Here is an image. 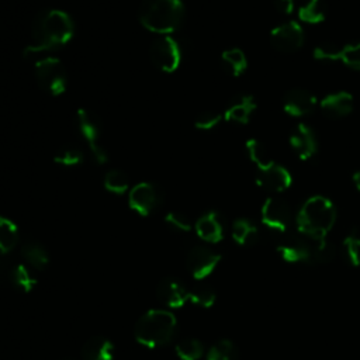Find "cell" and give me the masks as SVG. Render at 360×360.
I'll use <instances>...</instances> for the list:
<instances>
[{
  "instance_id": "obj_1",
  "label": "cell",
  "mask_w": 360,
  "mask_h": 360,
  "mask_svg": "<svg viewBox=\"0 0 360 360\" xmlns=\"http://www.w3.org/2000/svg\"><path fill=\"white\" fill-rule=\"evenodd\" d=\"M73 34L75 24L66 11L58 8L44 10L32 22L31 38L25 45L22 55L30 58L37 53L55 51L66 45Z\"/></svg>"
},
{
  "instance_id": "obj_2",
  "label": "cell",
  "mask_w": 360,
  "mask_h": 360,
  "mask_svg": "<svg viewBox=\"0 0 360 360\" xmlns=\"http://www.w3.org/2000/svg\"><path fill=\"white\" fill-rule=\"evenodd\" d=\"M336 221V208L323 195L309 197L297 215V226L301 235L312 240H323Z\"/></svg>"
},
{
  "instance_id": "obj_3",
  "label": "cell",
  "mask_w": 360,
  "mask_h": 360,
  "mask_svg": "<svg viewBox=\"0 0 360 360\" xmlns=\"http://www.w3.org/2000/svg\"><path fill=\"white\" fill-rule=\"evenodd\" d=\"M139 22L155 34L177 31L184 20L181 0H143L138 10Z\"/></svg>"
},
{
  "instance_id": "obj_4",
  "label": "cell",
  "mask_w": 360,
  "mask_h": 360,
  "mask_svg": "<svg viewBox=\"0 0 360 360\" xmlns=\"http://www.w3.org/2000/svg\"><path fill=\"white\" fill-rule=\"evenodd\" d=\"M177 319L167 309H149L135 323V340L149 349L167 345L176 333Z\"/></svg>"
},
{
  "instance_id": "obj_5",
  "label": "cell",
  "mask_w": 360,
  "mask_h": 360,
  "mask_svg": "<svg viewBox=\"0 0 360 360\" xmlns=\"http://www.w3.org/2000/svg\"><path fill=\"white\" fill-rule=\"evenodd\" d=\"M34 73L39 87L52 94L60 96L68 86V75L63 63L55 56H46L35 62Z\"/></svg>"
},
{
  "instance_id": "obj_6",
  "label": "cell",
  "mask_w": 360,
  "mask_h": 360,
  "mask_svg": "<svg viewBox=\"0 0 360 360\" xmlns=\"http://www.w3.org/2000/svg\"><path fill=\"white\" fill-rule=\"evenodd\" d=\"M152 63L165 73H172L177 70L183 59V46L180 41L163 35L156 38L149 49Z\"/></svg>"
},
{
  "instance_id": "obj_7",
  "label": "cell",
  "mask_w": 360,
  "mask_h": 360,
  "mask_svg": "<svg viewBox=\"0 0 360 360\" xmlns=\"http://www.w3.org/2000/svg\"><path fill=\"white\" fill-rule=\"evenodd\" d=\"M77 125L80 135L87 142L93 159L98 165L105 163L108 160V155L101 142V122L98 117L89 110L80 108L77 110Z\"/></svg>"
},
{
  "instance_id": "obj_8",
  "label": "cell",
  "mask_w": 360,
  "mask_h": 360,
  "mask_svg": "<svg viewBox=\"0 0 360 360\" xmlns=\"http://www.w3.org/2000/svg\"><path fill=\"white\" fill-rule=\"evenodd\" d=\"M163 201V193L155 183L142 181L135 184L128 194V205L142 217L150 215Z\"/></svg>"
},
{
  "instance_id": "obj_9",
  "label": "cell",
  "mask_w": 360,
  "mask_h": 360,
  "mask_svg": "<svg viewBox=\"0 0 360 360\" xmlns=\"http://www.w3.org/2000/svg\"><path fill=\"white\" fill-rule=\"evenodd\" d=\"M219 262L221 255L202 245L191 248L186 260L187 269L191 277L195 280H204L205 277H208L215 270Z\"/></svg>"
},
{
  "instance_id": "obj_10",
  "label": "cell",
  "mask_w": 360,
  "mask_h": 360,
  "mask_svg": "<svg viewBox=\"0 0 360 360\" xmlns=\"http://www.w3.org/2000/svg\"><path fill=\"white\" fill-rule=\"evenodd\" d=\"M262 221L271 231L284 233L291 222V208L284 200L270 197L262 207Z\"/></svg>"
},
{
  "instance_id": "obj_11",
  "label": "cell",
  "mask_w": 360,
  "mask_h": 360,
  "mask_svg": "<svg viewBox=\"0 0 360 360\" xmlns=\"http://www.w3.org/2000/svg\"><path fill=\"white\" fill-rule=\"evenodd\" d=\"M270 42L280 52H295L304 44V30L295 21L284 22L270 32Z\"/></svg>"
},
{
  "instance_id": "obj_12",
  "label": "cell",
  "mask_w": 360,
  "mask_h": 360,
  "mask_svg": "<svg viewBox=\"0 0 360 360\" xmlns=\"http://www.w3.org/2000/svg\"><path fill=\"white\" fill-rule=\"evenodd\" d=\"M312 239L288 236L277 243V252L285 262L309 263L312 259Z\"/></svg>"
},
{
  "instance_id": "obj_13",
  "label": "cell",
  "mask_w": 360,
  "mask_h": 360,
  "mask_svg": "<svg viewBox=\"0 0 360 360\" xmlns=\"http://www.w3.org/2000/svg\"><path fill=\"white\" fill-rule=\"evenodd\" d=\"M291 181L292 179L290 172L277 163H271L264 169H259L256 174V184L273 193H281L287 190L291 186Z\"/></svg>"
},
{
  "instance_id": "obj_14",
  "label": "cell",
  "mask_w": 360,
  "mask_h": 360,
  "mask_svg": "<svg viewBox=\"0 0 360 360\" xmlns=\"http://www.w3.org/2000/svg\"><path fill=\"white\" fill-rule=\"evenodd\" d=\"M283 105L287 114L292 117H304L314 111L316 105V98L307 89L295 87L285 93Z\"/></svg>"
},
{
  "instance_id": "obj_15",
  "label": "cell",
  "mask_w": 360,
  "mask_h": 360,
  "mask_svg": "<svg viewBox=\"0 0 360 360\" xmlns=\"http://www.w3.org/2000/svg\"><path fill=\"white\" fill-rule=\"evenodd\" d=\"M290 145L301 160L311 159L318 152L316 135L307 124H298L290 136Z\"/></svg>"
},
{
  "instance_id": "obj_16",
  "label": "cell",
  "mask_w": 360,
  "mask_h": 360,
  "mask_svg": "<svg viewBox=\"0 0 360 360\" xmlns=\"http://www.w3.org/2000/svg\"><path fill=\"white\" fill-rule=\"evenodd\" d=\"M156 295L158 300L169 308H181L188 300V291L173 277H166L158 284Z\"/></svg>"
},
{
  "instance_id": "obj_17",
  "label": "cell",
  "mask_w": 360,
  "mask_h": 360,
  "mask_svg": "<svg viewBox=\"0 0 360 360\" xmlns=\"http://www.w3.org/2000/svg\"><path fill=\"white\" fill-rule=\"evenodd\" d=\"M194 228L198 238L208 243H217L224 238V221L221 215L215 211H208L202 214L197 219Z\"/></svg>"
},
{
  "instance_id": "obj_18",
  "label": "cell",
  "mask_w": 360,
  "mask_h": 360,
  "mask_svg": "<svg viewBox=\"0 0 360 360\" xmlns=\"http://www.w3.org/2000/svg\"><path fill=\"white\" fill-rule=\"evenodd\" d=\"M354 100L347 91H336L325 96L321 101V110L330 118H342L353 111Z\"/></svg>"
},
{
  "instance_id": "obj_19",
  "label": "cell",
  "mask_w": 360,
  "mask_h": 360,
  "mask_svg": "<svg viewBox=\"0 0 360 360\" xmlns=\"http://www.w3.org/2000/svg\"><path fill=\"white\" fill-rule=\"evenodd\" d=\"M255 108H256V101L253 96H246V94L238 96L229 103L224 117L226 121H231V122L246 124L249 122Z\"/></svg>"
},
{
  "instance_id": "obj_20",
  "label": "cell",
  "mask_w": 360,
  "mask_h": 360,
  "mask_svg": "<svg viewBox=\"0 0 360 360\" xmlns=\"http://www.w3.org/2000/svg\"><path fill=\"white\" fill-rule=\"evenodd\" d=\"M83 360H112L114 345L104 336L89 338L82 347Z\"/></svg>"
},
{
  "instance_id": "obj_21",
  "label": "cell",
  "mask_w": 360,
  "mask_h": 360,
  "mask_svg": "<svg viewBox=\"0 0 360 360\" xmlns=\"http://www.w3.org/2000/svg\"><path fill=\"white\" fill-rule=\"evenodd\" d=\"M21 256L34 270H44L49 263V255L46 249L35 240H30L22 245Z\"/></svg>"
},
{
  "instance_id": "obj_22",
  "label": "cell",
  "mask_w": 360,
  "mask_h": 360,
  "mask_svg": "<svg viewBox=\"0 0 360 360\" xmlns=\"http://www.w3.org/2000/svg\"><path fill=\"white\" fill-rule=\"evenodd\" d=\"M232 238L240 246H252L257 243L260 233L253 222L245 218H239L232 225Z\"/></svg>"
},
{
  "instance_id": "obj_23",
  "label": "cell",
  "mask_w": 360,
  "mask_h": 360,
  "mask_svg": "<svg viewBox=\"0 0 360 360\" xmlns=\"http://www.w3.org/2000/svg\"><path fill=\"white\" fill-rule=\"evenodd\" d=\"M221 63L226 72L232 76H240L248 68V59L242 49L231 48L222 52Z\"/></svg>"
},
{
  "instance_id": "obj_24",
  "label": "cell",
  "mask_w": 360,
  "mask_h": 360,
  "mask_svg": "<svg viewBox=\"0 0 360 360\" xmlns=\"http://www.w3.org/2000/svg\"><path fill=\"white\" fill-rule=\"evenodd\" d=\"M18 243V228L17 225L0 215V253L11 252Z\"/></svg>"
},
{
  "instance_id": "obj_25",
  "label": "cell",
  "mask_w": 360,
  "mask_h": 360,
  "mask_svg": "<svg viewBox=\"0 0 360 360\" xmlns=\"http://www.w3.org/2000/svg\"><path fill=\"white\" fill-rule=\"evenodd\" d=\"M174 352L180 360H200L204 354V346L198 339L184 338L176 343Z\"/></svg>"
},
{
  "instance_id": "obj_26",
  "label": "cell",
  "mask_w": 360,
  "mask_h": 360,
  "mask_svg": "<svg viewBox=\"0 0 360 360\" xmlns=\"http://www.w3.org/2000/svg\"><path fill=\"white\" fill-rule=\"evenodd\" d=\"M10 280L13 283V285L22 292H30L37 284L35 276L25 264L14 266L10 273Z\"/></svg>"
},
{
  "instance_id": "obj_27",
  "label": "cell",
  "mask_w": 360,
  "mask_h": 360,
  "mask_svg": "<svg viewBox=\"0 0 360 360\" xmlns=\"http://www.w3.org/2000/svg\"><path fill=\"white\" fill-rule=\"evenodd\" d=\"M298 15L308 24L321 22L326 17V4L323 0H308L304 6H301Z\"/></svg>"
},
{
  "instance_id": "obj_28",
  "label": "cell",
  "mask_w": 360,
  "mask_h": 360,
  "mask_svg": "<svg viewBox=\"0 0 360 360\" xmlns=\"http://www.w3.org/2000/svg\"><path fill=\"white\" fill-rule=\"evenodd\" d=\"M104 188L112 194H124L129 187L128 176L120 169H111L104 174Z\"/></svg>"
},
{
  "instance_id": "obj_29",
  "label": "cell",
  "mask_w": 360,
  "mask_h": 360,
  "mask_svg": "<svg viewBox=\"0 0 360 360\" xmlns=\"http://www.w3.org/2000/svg\"><path fill=\"white\" fill-rule=\"evenodd\" d=\"M246 150L250 160L257 166V169H264L274 163L267 148L257 139H249L246 142Z\"/></svg>"
},
{
  "instance_id": "obj_30",
  "label": "cell",
  "mask_w": 360,
  "mask_h": 360,
  "mask_svg": "<svg viewBox=\"0 0 360 360\" xmlns=\"http://www.w3.org/2000/svg\"><path fill=\"white\" fill-rule=\"evenodd\" d=\"M83 159L84 155L76 145H63L53 155V160L62 166H77L83 162Z\"/></svg>"
},
{
  "instance_id": "obj_31",
  "label": "cell",
  "mask_w": 360,
  "mask_h": 360,
  "mask_svg": "<svg viewBox=\"0 0 360 360\" xmlns=\"http://www.w3.org/2000/svg\"><path fill=\"white\" fill-rule=\"evenodd\" d=\"M205 360H238V350L231 340L222 339L210 347Z\"/></svg>"
},
{
  "instance_id": "obj_32",
  "label": "cell",
  "mask_w": 360,
  "mask_h": 360,
  "mask_svg": "<svg viewBox=\"0 0 360 360\" xmlns=\"http://www.w3.org/2000/svg\"><path fill=\"white\" fill-rule=\"evenodd\" d=\"M215 292L211 287L205 285V284H198L195 287H193L188 291V300L201 308H210L214 305L215 302Z\"/></svg>"
},
{
  "instance_id": "obj_33",
  "label": "cell",
  "mask_w": 360,
  "mask_h": 360,
  "mask_svg": "<svg viewBox=\"0 0 360 360\" xmlns=\"http://www.w3.org/2000/svg\"><path fill=\"white\" fill-rule=\"evenodd\" d=\"M335 257V248L323 240H314L312 242V259L311 264H325L332 262Z\"/></svg>"
},
{
  "instance_id": "obj_34",
  "label": "cell",
  "mask_w": 360,
  "mask_h": 360,
  "mask_svg": "<svg viewBox=\"0 0 360 360\" xmlns=\"http://www.w3.org/2000/svg\"><path fill=\"white\" fill-rule=\"evenodd\" d=\"M343 250L352 266H360V236L357 233H350L345 238Z\"/></svg>"
},
{
  "instance_id": "obj_35",
  "label": "cell",
  "mask_w": 360,
  "mask_h": 360,
  "mask_svg": "<svg viewBox=\"0 0 360 360\" xmlns=\"http://www.w3.org/2000/svg\"><path fill=\"white\" fill-rule=\"evenodd\" d=\"M343 45L335 42H322L314 49V56L319 60H338L342 56Z\"/></svg>"
},
{
  "instance_id": "obj_36",
  "label": "cell",
  "mask_w": 360,
  "mask_h": 360,
  "mask_svg": "<svg viewBox=\"0 0 360 360\" xmlns=\"http://www.w3.org/2000/svg\"><path fill=\"white\" fill-rule=\"evenodd\" d=\"M221 118L222 115L218 112V111H214V110H207V111H202L200 112L195 120H194V127L197 129H201V131H210L212 128H215L219 122H221Z\"/></svg>"
},
{
  "instance_id": "obj_37",
  "label": "cell",
  "mask_w": 360,
  "mask_h": 360,
  "mask_svg": "<svg viewBox=\"0 0 360 360\" xmlns=\"http://www.w3.org/2000/svg\"><path fill=\"white\" fill-rule=\"evenodd\" d=\"M165 222L169 228L177 231V232H188L191 231V222L190 219L179 211H170L165 217Z\"/></svg>"
},
{
  "instance_id": "obj_38",
  "label": "cell",
  "mask_w": 360,
  "mask_h": 360,
  "mask_svg": "<svg viewBox=\"0 0 360 360\" xmlns=\"http://www.w3.org/2000/svg\"><path fill=\"white\" fill-rule=\"evenodd\" d=\"M340 60H343L345 65L360 70V42L352 44V45H345L343 51H342Z\"/></svg>"
},
{
  "instance_id": "obj_39",
  "label": "cell",
  "mask_w": 360,
  "mask_h": 360,
  "mask_svg": "<svg viewBox=\"0 0 360 360\" xmlns=\"http://www.w3.org/2000/svg\"><path fill=\"white\" fill-rule=\"evenodd\" d=\"M276 8L283 14H291L294 10V0H274Z\"/></svg>"
},
{
  "instance_id": "obj_40",
  "label": "cell",
  "mask_w": 360,
  "mask_h": 360,
  "mask_svg": "<svg viewBox=\"0 0 360 360\" xmlns=\"http://www.w3.org/2000/svg\"><path fill=\"white\" fill-rule=\"evenodd\" d=\"M353 183H354L356 188L360 191V170H357V172L353 174Z\"/></svg>"
},
{
  "instance_id": "obj_41",
  "label": "cell",
  "mask_w": 360,
  "mask_h": 360,
  "mask_svg": "<svg viewBox=\"0 0 360 360\" xmlns=\"http://www.w3.org/2000/svg\"><path fill=\"white\" fill-rule=\"evenodd\" d=\"M60 360H75V359H70V357H65V359H60Z\"/></svg>"
},
{
  "instance_id": "obj_42",
  "label": "cell",
  "mask_w": 360,
  "mask_h": 360,
  "mask_svg": "<svg viewBox=\"0 0 360 360\" xmlns=\"http://www.w3.org/2000/svg\"><path fill=\"white\" fill-rule=\"evenodd\" d=\"M0 274H1V267H0Z\"/></svg>"
}]
</instances>
